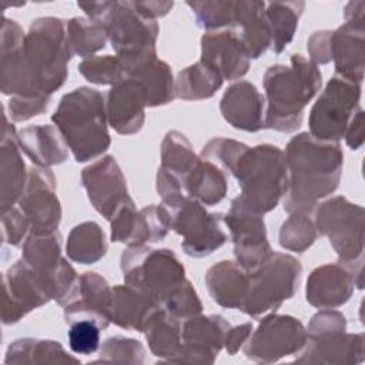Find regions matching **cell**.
Returning <instances> with one entry per match:
<instances>
[{
  "label": "cell",
  "mask_w": 365,
  "mask_h": 365,
  "mask_svg": "<svg viewBox=\"0 0 365 365\" xmlns=\"http://www.w3.org/2000/svg\"><path fill=\"white\" fill-rule=\"evenodd\" d=\"M288 190L284 210L288 214H311L318 202L339 185L344 153L338 143L321 141L299 133L285 147Z\"/></svg>",
  "instance_id": "obj_1"
},
{
  "label": "cell",
  "mask_w": 365,
  "mask_h": 365,
  "mask_svg": "<svg viewBox=\"0 0 365 365\" xmlns=\"http://www.w3.org/2000/svg\"><path fill=\"white\" fill-rule=\"evenodd\" d=\"M321 86V70L302 54H292L289 66H271L264 74L265 128L281 133L297 131L302 124L307 104Z\"/></svg>",
  "instance_id": "obj_2"
},
{
  "label": "cell",
  "mask_w": 365,
  "mask_h": 365,
  "mask_svg": "<svg viewBox=\"0 0 365 365\" xmlns=\"http://www.w3.org/2000/svg\"><path fill=\"white\" fill-rule=\"evenodd\" d=\"M51 121L77 163L96 160L111 144L106 100L96 88L78 87L64 94Z\"/></svg>",
  "instance_id": "obj_3"
},
{
  "label": "cell",
  "mask_w": 365,
  "mask_h": 365,
  "mask_svg": "<svg viewBox=\"0 0 365 365\" xmlns=\"http://www.w3.org/2000/svg\"><path fill=\"white\" fill-rule=\"evenodd\" d=\"M230 174L238 181L242 202L262 215L272 211L288 190L285 153L272 144L247 145Z\"/></svg>",
  "instance_id": "obj_4"
},
{
  "label": "cell",
  "mask_w": 365,
  "mask_h": 365,
  "mask_svg": "<svg viewBox=\"0 0 365 365\" xmlns=\"http://www.w3.org/2000/svg\"><path fill=\"white\" fill-rule=\"evenodd\" d=\"M71 57L64 20L48 16L31 21L24 37V58L40 94L51 97L66 83Z\"/></svg>",
  "instance_id": "obj_5"
},
{
  "label": "cell",
  "mask_w": 365,
  "mask_h": 365,
  "mask_svg": "<svg viewBox=\"0 0 365 365\" xmlns=\"http://www.w3.org/2000/svg\"><path fill=\"white\" fill-rule=\"evenodd\" d=\"M314 224L317 231L328 237L338 262L349 269L355 285L362 288L364 208L338 195L319 204Z\"/></svg>",
  "instance_id": "obj_6"
},
{
  "label": "cell",
  "mask_w": 365,
  "mask_h": 365,
  "mask_svg": "<svg viewBox=\"0 0 365 365\" xmlns=\"http://www.w3.org/2000/svg\"><path fill=\"white\" fill-rule=\"evenodd\" d=\"M120 267L124 282L154 298L160 307L187 281L184 265L168 248L127 247L121 254Z\"/></svg>",
  "instance_id": "obj_7"
},
{
  "label": "cell",
  "mask_w": 365,
  "mask_h": 365,
  "mask_svg": "<svg viewBox=\"0 0 365 365\" xmlns=\"http://www.w3.org/2000/svg\"><path fill=\"white\" fill-rule=\"evenodd\" d=\"M101 23L127 76L138 66L157 57L158 23L140 14L131 1H111Z\"/></svg>",
  "instance_id": "obj_8"
},
{
  "label": "cell",
  "mask_w": 365,
  "mask_h": 365,
  "mask_svg": "<svg viewBox=\"0 0 365 365\" xmlns=\"http://www.w3.org/2000/svg\"><path fill=\"white\" fill-rule=\"evenodd\" d=\"M301 262L284 252H274L264 264L250 271L248 294L242 312L252 318L277 311L299 288Z\"/></svg>",
  "instance_id": "obj_9"
},
{
  "label": "cell",
  "mask_w": 365,
  "mask_h": 365,
  "mask_svg": "<svg viewBox=\"0 0 365 365\" xmlns=\"http://www.w3.org/2000/svg\"><path fill=\"white\" fill-rule=\"evenodd\" d=\"M359 101L361 84L335 74L311 108L309 134L321 141L338 143L361 108Z\"/></svg>",
  "instance_id": "obj_10"
},
{
  "label": "cell",
  "mask_w": 365,
  "mask_h": 365,
  "mask_svg": "<svg viewBox=\"0 0 365 365\" xmlns=\"http://www.w3.org/2000/svg\"><path fill=\"white\" fill-rule=\"evenodd\" d=\"M171 230L182 237V251L194 258H202L222 247L228 235L222 228L224 214L208 212L200 201L184 195L171 207Z\"/></svg>",
  "instance_id": "obj_11"
},
{
  "label": "cell",
  "mask_w": 365,
  "mask_h": 365,
  "mask_svg": "<svg viewBox=\"0 0 365 365\" xmlns=\"http://www.w3.org/2000/svg\"><path fill=\"white\" fill-rule=\"evenodd\" d=\"M307 328L291 315L269 314L251 332L242 349L247 358L259 364H272L299 352L307 342Z\"/></svg>",
  "instance_id": "obj_12"
},
{
  "label": "cell",
  "mask_w": 365,
  "mask_h": 365,
  "mask_svg": "<svg viewBox=\"0 0 365 365\" xmlns=\"http://www.w3.org/2000/svg\"><path fill=\"white\" fill-rule=\"evenodd\" d=\"M224 224L230 230L235 259L247 271L255 269L274 254L264 215L247 207L240 197L231 201L230 211L224 214Z\"/></svg>",
  "instance_id": "obj_13"
},
{
  "label": "cell",
  "mask_w": 365,
  "mask_h": 365,
  "mask_svg": "<svg viewBox=\"0 0 365 365\" xmlns=\"http://www.w3.org/2000/svg\"><path fill=\"white\" fill-rule=\"evenodd\" d=\"M51 299L40 275L23 259H19L3 275L1 319L4 325L19 322L30 311Z\"/></svg>",
  "instance_id": "obj_14"
},
{
  "label": "cell",
  "mask_w": 365,
  "mask_h": 365,
  "mask_svg": "<svg viewBox=\"0 0 365 365\" xmlns=\"http://www.w3.org/2000/svg\"><path fill=\"white\" fill-rule=\"evenodd\" d=\"M230 328V322L221 315L198 314L184 319L181 348L168 362L212 364L225 345Z\"/></svg>",
  "instance_id": "obj_15"
},
{
  "label": "cell",
  "mask_w": 365,
  "mask_h": 365,
  "mask_svg": "<svg viewBox=\"0 0 365 365\" xmlns=\"http://www.w3.org/2000/svg\"><path fill=\"white\" fill-rule=\"evenodd\" d=\"M81 184L94 210L108 221L131 198L125 177L111 155L86 167L81 173Z\"/></svg>",
  "instance_id": "obj_16"
},
{
  "label": "cell",
  "mask_w": 365,
  "mask_h": 365,
  "mask_svg": "<svg viewBox=\"0 0 365 365\" xmlns=\"http://www.w3.org/2000/svg\"><path fill=\"white\" fill-rule=\"evenodd\" d=\"M33 232L54 231L61 221V205L56 194V178L50 168L30 167L26 190L19 200Z\"/></svg>",
  "instance_id": "obj_17"
},
{
  "label": "cell",
  "mask_w": 365,
  "mask_h": 365,
  "mask_svg": "<svg viewBox=\"0 0 365 365\" xmlns=\"http://www.w3.org/2000/svg\"><path fill=\"white\" fill-rule=\"evenodd\" d=\"M24 37L26 34L17 21L3 17L1 63H0L1 93L11 97L44 96V94H40L33 84V80L24 58Z\"/></svg>",
  "instance_id": "obj_18"
},
{
  "label": "cell",
  "mask_w": 365,
  "mask_h": 365,
  "mask_svg": "<svg viewBox=\"0 0 365 365\" xmlns=\"http://www.w3.org/2000/svg\"><path fill=\"white\" fill-rule=\"evenodd\" d=\"M201 63L222 80H238L250 70V56L232 30L207 31L201 37Z\"/></svg>",
  "instance_id": "obj_19"
},
{
  "label": "cell",
  "mask_w": 365,
  "mask_h": 365,
  "mask_svg": "<svg viewBox=\"0 0 365 365\" xmlns=\"http://www.w3.org/2000/svg\"><path fill=\"white\" fill-rule=\"evenodd\" d=\"M111 307L113 288L100 274L88 271L80 277L74 298L63 307L64 319L67 324L87 319L106 329L111 324Z\"/></svg>",
  "instance_id": "obj_20"
},
{
  "label": "cell",
  "mask_w": 365,
  "mask_h": 365,
  "mask_svg": "<svg viewBox=\"0 0 365 365\" xmlns=\"http://www.w3.org/2000/svg\"><path fill=\"white\" fill-rule=\"evenodd\" d=\"M145 90L131 77L111 86L106 98L108 124L123 135L138 133L145 121Z\"/></svg>",
  "instance_id": "obj_21"
},
{
  "label": "cell",
  "mask_w": 365,
  "mask_h": 365,
  "mask_svg": "<svg viewBox=\"0 0 365 365\" xmlns=\"http://www.w3.org/2000/svg\"><path fill=\"white\" fill-rule=\"evenodd\" d=\"M265 98L258 88L245 80L231 84L220 103L224 120L237 130L255 133L265 128Z\"/></svg>",
  "instance_id": "obj_22"
},
{
  "label": "cell",
  "mask_w": 365,
  "mask_h": 365,
  "mask_svg": "<svg viewBox=\"0 0 365 365\" xmlns=\"http://www.w3.org/2000/svg\"><path fill=\"white\" fill-rule=\"evenodd\" d=\"M0 205L3 212L13 208L19 202L26 190L29 178V170L26 168L21 157L17 133L14 125L7 121L6 115L0 144Z\"/></svg>",
  "instance_id": "obj_23"
},
{
  "label": "cell",
  "mask_w": 365,
  "mask_h": 365,
  "mask_svg": "<svg viewBox=\"0 0 365 365\" xmlns=\"http://www.w3.org/2000/svg\"><path fill=\"white\" fill-rule=\"evenodd\" d=\"M354 277L342 264H325L315 268L307 279V301L321 309L345 304L354 292Z\"/></svg>",
  "instance_id": "obj_24"
},
{
  "label": "cell",
  "mask_w": 365,
  "mask_h": 365,
  "mask_svg": "<svg viewBox=\"0 0 365 365\" xmlns=\"http://www.w3.org/2000/svg\"><path fill=\"white\" fill-rule=\"evenodd\" d=\"M298 362L311 364H358L364 359L362 334L334 332L319 336H307Z\"/></svg>",
  "instance_id": "obj_25"
},
{
  "label": "cell",
  "mask_w": 365,
  "mask_h": 365,
  "mask_svg": "<svg viewBox=\"0 0 365 365\" xmlns=\"http://www.w3.org/2000/svg\"><path fill=\"white\" fill-rule=\"evenodd\" d=\"M161 309L154 298L131 285L113 287L111 322L120 328L144 332Z\"/></svg>",
  "instance_id": "obj_26"
},
{
  "label": "cell",
  "mask_w": 365,
  "mask_h": 365,
  "mask_svg": "<svg viewBox=\"0 0 365 365\" xmlns=\"http://www.w3.org/2000/svg\"><path fill=\"white\" fill-rule=\"evenodd\" d=\"M364 23L345 21L332 31V60L335 73L349 81L362 83L365 58Z\"/></svg>",
  "instance_id": "obj_27"
},
{
  "label": "cell",
  "mask_w": 365,
  "mask_h": 365,
  "mask_svg": "<svg viewBox=\"0 0 365 365\" xmlns=\"http://www.w3.org/2000/svg\"><path fill=\"white\" fill-rule=\"evenodd\" d=\"M205 284L214 302L242 311L250 287V271L238 262L220 261L207 271Z\"/></svg>",
  "instance_id": "obj_28"
},
{
  "label": "cell",
  "mask_w": 365,
  "mask_h": 365,
  "mask_svg": "<svg viewBox=\"0 0 365 365\" xmlns=\"http://www.w3.org/2000/svg\"><path fill=\"white\" fill-rule=\"evenodd\" d=\"M21 151L34 165L50 168L68 158V145L56 125H29L17 133Z\"/></svg>",
  "instance_id": "obj_29"
},
{
  "label": "cell",
  "mask_w": 365,
  "mask_h": 365,
  "mask_svg": "<svg viewBox=\"0 0 365 365\" xmlns=\"http://www.w3.org/2000/svg\"><path fill=\"white\" fill-rule=\"evenodd\" d=\"M234 26L250 58L261 57L271 47V34L265 17V1H234Z\"/></svg>",
  "instance_id": "obj_30"
},
{
  "label": "cell",
  "mask_w": 365,
  "mask_h": 365,
  "mask_svg": "<svg viewBox=\"0 0 365 365\" xmlns=\"http://www.w3.org/2000/svg\"><path fill=\"white\" fill-rule=\"evenodd\" d=\"M21 259L40 275L43 284L50 294V279L66 261V258L61 257L60 232L57 230L43 232L31 231L23 244Z\"/></svg>",
  "instance_id": "obj_31"
},
{
  "label": "cell",
  "mask_w": 365,
  "mask_h": 365,
  "mask_svg": "<svg viewBox=\"0 0 365 365\" xmlns=\"http://www.w3.org/2000/svg\"><path fill=\"white\" fill-rule=\"evenodd\" d=\"M184 192L204 205H215L227 195V175L222 168L200 157L182 181Z\"/></svg>",
  "instance_id": "obj_32"
},
{
  "label": "cell",
  "mask_w": 365,
  "mask_h": 365,
  "mask_svg": "<svg viewBox=\"0 0 365 365\" xmlns=\"http://www.w3.org/2000/svg\"><path fill=\"white\" fill-rule=\"evenodd\" d=\"M127 77L135 78L143 84L148 107L165 106L175 98L173 71L165 61L157 57L138 66Z\"/></svg>",
  "instance_id": "obj_33"
},
{
  "label": "cell",
  "mask_w": 365,
  "mask_h": 365,
  "mask_svg": "<svg viewBox=\"0 0 365 365\" xmlns=\"http://www.w3.org/2000/svg\"><path fill=\"white\" fill-rule=\"evenodd\" d=\"M58 364L78 362V358L71 356L57 341L21 338L9 345L4 364Z\"/></svg>",
  "instance_id": "obj_34"
},
{
  "label": "cell",
  "mask_w": 365,
  "mask_h": 365,
  "mask_svg": "<svg viewBox=\"0 0 365 365\" xmlns=\"http://www.w3.org/2000/svg\"><path fill=\"white\" fill-rule=\"evenodd\" d=\"M304 9V1L265 3V17L271 34L269 48L274 53L279 54L292 41Z\"/></svg>",
  "instance_id": "obj_35"
},
{
  "label": "cell",
  "mask_w": 365,
  "mask_h": 365,
  "mask_svg": "<svg viewBox=\"0 0 365 365\" xmlns=\"http://www.w3.org/2000/svg\"><path fill=\"white\" fill-rule=\"evenodd\" d=\"M67 257L78 264H94L107 252L104 231L96 221H86L76 225L67 238Z\"/></svg>",
  "instance_id": "obj_36"
},
{
  "label": "cell",
  "mask_w": 365,
  "mask_h": 365,
  "mask_svg": "<svg viewBox=\"0 0 365 365\" xmlns=\"http://www.w3.org/2000/svg\"><path fill=\"white\" fill-rule=\"evenodd\" d=\"M222 81L220 74L198 61L177 74L175 97L188 101L211 98L221 88Z\"/></svg>",
  "instance_id": "obj_37"
},
{
  "label": "cell",
  "mask_w": 365,
  "mask_h": 365,
  "mask_svg": "<svg viewBox=\"0 0 365 365\" xmlns=\"http://www.w3.org/2000/svg\"><path fill=\"white\" fill-rule=\"evenodd\" d=\"M150 351L160 359L170 361L181 348V324L161 309L144 331Z\"/></svg>",
  "instance_id": "obj_38"
},
{
  "label": "cell",
  "mask_w": 365,
  "mask_h": 365,
  "mask_svg": "<svg viewBox=\"0 0 365 365\" xmlns=\"http://www.w3.org/2000/svg\"><path fill=\"white\" fill-rule=\"evenodd\" d=\"M66 31L73 56L84 58L104 48L108 40L104 24L88 17H73L66 23Z\"/></svg>",
  "instance_id": "obj_39"
},
{
  "label": "cell",
  "mask_w": 365,
  "mask_h": 365,
  "mask_svg": "<svg viewBox=\"0 0 365 365\" xmlns=\"http://www.w3.org/2000/svg\"><path fill=\"white\" fill-rule=\"evenodd\" d=\"M198 160L200 157L182 133L173 130L165 134L161 143V168L173 174L181 185Z\"/></svg>",
  "instance_id": "obj_40"
},
{
  "label": "cell",
  "mask_w": 365,
  "mask_h": 365,
  "mask_svg": "<svg viewBox=\"0 0 365 365\" xmlns=\"http://www.w3.org/2000/svg\"><path fill=\"white\" fill-rule=\"evenodd\" d=\"M171 230V215L164 204L148 205L137 212L135 227L128 247L161 241Z\"/></svg>",
  "instance_id": "obj_41"
},
{
  "label": "cell",
  "mask_w": 365,
  "mask_h": 365,
  "mask_svg": "<svg viewBox=\"0 0 365 365\" xmlns=\"http://www.w3.org/2000/svg\"><path fill=\"white\" fill-rule=\"evenodd\" d=\"M317 228L308 214L292 212L279 230V245L292 252L307 251L317 240Z\"/></svg>",
  "instance_id": "obj_42"
},
{
  "label": "cell",
  "mask_w": 365,
  "mask_h": 365,
  "mask_svg": "<svg viewBox=\"0 0 365 365\" xmlns=\"http://www.w3.org/2000/svg\"><path fill=\"white\" fill-rule=\"evenodd\" d=\"M78 73L90 83L114 86L127 77L117 56H91L78 64Z\"/></svg>",
  "instance_id": "obj_43"
},
{
  "label": "cell",
  "mask_w": 365,
  "mask_h": 365,
  "mask_svg": "<svg viewBox=\"0 0 365 365\" xmlns=\"http://www.w3.org/2000/svg\"><path fill=\"white\" fill-rule=\"evenodd\" d=\"M187 6L192 10L197 24L207 31L234 26V1L231 0L187 1Z\"/></svg>",
  "instance_id": "obj_44"
},
{
  "label": "cell",
  "mask_w": 365,
  "mask_h": 365,
  "mask_svg": "<svg viewBox=\"0 0 365 365\" xmlns=\"http://www.w3.org/2000/svg\"><path fill=\"white\" fill-rule=\"evenodd\" d=\"M144 346L140 341L125 336L108 338L100 351L97 362L106 364H143L144 362Z\"/></svg>",
  "instance_id": "obj_45"
},
{
  "label": "cell",
  "mask_w": 365,
  "mask_h": 365,
  "mask_svg": "<svg viewBox=\"0 0 365 365\" xmlns=\"http://www.w3.org/2000/svg\"><path fill=\"white\" fill-rule=\"evenodd\" d=\"M161 308L173 318L181 321L202 312V304L197 291L187 279L163 304Z\"/></svg>",
  "instance_id": "obj_46"
},
{
  "label": "cell",
  "mask_w": 365,
  "mask_h": 365,
  "mask_svg": "<svg viewBox=\"0 0 365 365\" xmlns=\"http://www.w3.org/2000/svg\"><path fill=\"white\" fill-rule=\"evenodd\" d=\"M245 147L247 145L240 141L224 137H215L202 147L201 158L208 160L220 168L231 173Z\"/></svg>",
  "instance_id": "obj_47"
},
{
  "label": "cell",
  "mask_w": 365,
  "mask_h": 365,
  "mask_svg": "<svg viewBox=\"0 0 365 365\" xmlns=\"http://www.w3.org/2000/svg\"><path fill=\"white\" fill-rule=\"evenodd\" d=\"M68 325V346L74 354L90 355L98 349L101 328L96 322L81 319L70 322Z\"/></svg>",
  "instance_id": "obj_48"
},
{
  "label": "cell",
  "mask_w": 365,
  "mask_h": 365,
  "mask_svg": "<svg viewBox=\"0 0 365 365\" xmlns=\"http://www.w3.org/2000/svg\"><path fill=\"white\" fill-rule=\"evenodd\" d=\"M50 106L48 96H38V97H21L14 96L10 97L9 101V114L10 118L16 123L30 120L38 114H43Z\"/></svg>",
  "instance_id": "obj_49"
},
{
  "label": "cell",
  "mask_w": 365,
  "mask_h": 365,
  "mask_svg": "<svg viewBox=\"0 0 365 365\" xmlns=\"http://www.w3.org/2000/svg\"><path fill=\"white\" fill-rule=\"evenodd\" d=\"M137 208L134 205L133 198H130L117 212L115 215L110 220L111 225V241L114 242H124L128 244L131 240L134 227H135V220H137Z\"/></svg>",
  "instance_id": "obj_50"
},
{
  "label": "cell",
  "mask_w": 365,
  "mask_h": 365,
  "mask_svg": "<svg viewBox=\"0 0 365 365\" xmlns=\"http://www.w3.org/2000/svg\"><path fill=\"white\" fill-rule=\"evenodd\" d=\"M1 225H3V242L13 247H17L21 244L23 238L26 237V232L30 228V222L27 217L20 208H16V207L7 211H3Z\"/></svg>",
  "instance_id": "obj_51"
},
{
  "label": "cell",
  "mask_w": 365,
  "mask_h": 365,
  "mask_svg": "<svg viewBox=\"0 0 365 365\" xmlns=\"http://www.w3.org/2000/svg\"><path fill=\"white\" fill-rule=\"evenodd\" d=\"M346 331V319L339 311L322 309L312 317L309 325L307 328L308 336H319L328 335L334 332H344Z\"/></svg>",
  "instance_id": "obj_52"
},
{
  "label": "cell",
  "mask_w": 365,
  "mask_h": 365,
  "mask_svg": "<svg viewBox=\"0 0 365 365\" xmlns=\"http://www.w3.org/2000/svg\"><path fill=\"white\" fill-rule=\"evenodd\" d=\"M307 50L309 60L317 66L329 63L332 60V31L319 30L312 33V36L308 38Z\"/></svg>",
  "instance_id": "obj_53"
},
{
  "label": "cell",
  "mask_w": 365,
  "mask_h": 365,
  "mask_svg": "<svg viewBox=\"0 0 365 365\" xmlns=\"http://www.w3.org/2000/svg\"><path fill=\"white\" fill-rule=\"evenodd\" d=\"M252 329H254V327H252L251 322H245V324H241V325H237V327H231L227 332V336H225L224 348L227 349V352L230 355L237 354L244 346V344L248 341Z\"/></svg>",
  "instance_id": "obj_54"
},
{
  "label": "cell",
  "mask_w": 365,
  "mask_h": 365,
  "mask_svg": "<svg viewBox=\"0 0 365 365\" xmlns=\"http://www.w3.org/2000/svg\"><path fill=\"white\" fill-rule=\"evenodd\" d=\"M346 144L352 150H358L364 144V110L359 108L352 120L349 121V125L344 135Z\"/></svg>",
  "instance_id": "obj_55"
},
{
  "label": "cell",
  "mask_w": 365,
  "mask_h": 365,
  "mask_svg": "<svg viewBox=\"0 0 365 365\" xmlns=\"http://www.w3.org/2000/svg\"><path fill=\"white\" fill-rule=\"evenodd\" d=\"M131 3L140 14L151 20H157L158 17L165 16L174 7V1L148 0V1H131Z\"/></svg>",
  "instance_id": "obj_56"
},
{
  "label": "cell",
  "mask_w": 365,
  "mask_h": 365,
  "mask_svg": "<svg viewBox=\"0 0 365 365\" xmlns=\"http://www.w3.org/2000/svg\"><path fill=\"white\" fill-rule=\"evenodd\" d=\"M77 6L88 16V19L101 23V20L108 13L111 1H91V3H80L78 1Z\"/></svg>",
  "instance_id": "obj_57"
},
{
  "label": "cell",
  "mask_w": 365,
  "mask_h": 365,
  "mask_svg": "<svg viewBox=\"0 0 365 365\" xmlns=\"http://www.w3.org/2000/svg\"><path fill=\"white\" fill-rule=\"evenodd\" d=\"M364 1H351L345 7V21L349 23H364Z\"/></svg>",
  "instance_id": "obj_58"
}]
</instances>
